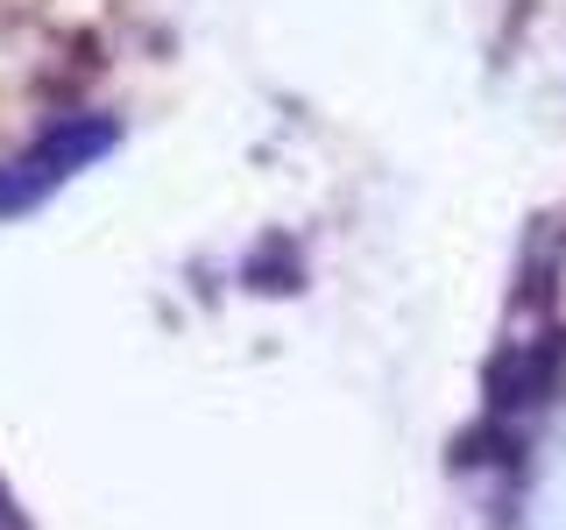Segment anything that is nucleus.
<instances>
[{
	"instance_id": "obj_1",
	"label": "nucleus",
	"mask_w": 566,
	"mask_h": 530,
	"mask_svg": "<svg viewBox=\"0 0 566 530\" xmlns=\"http://www.w3.org/2000/svg\"><path fill=\"white\" fill-rule=\"evenodd\" d=\"M531 530H566V411L545 432L538 481H531Z\"/></svg>"
}]
</instances>
